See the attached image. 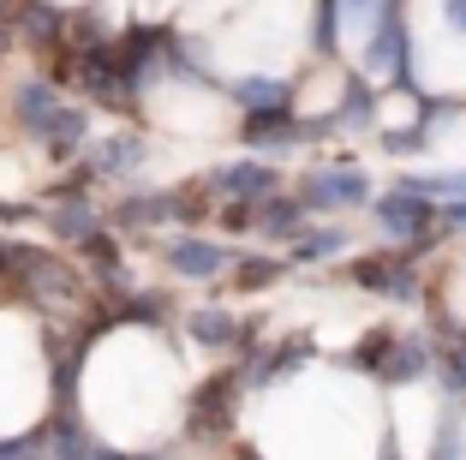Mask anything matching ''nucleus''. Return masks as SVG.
Segmentation results:
<instances>
[{"label": "nucleus", "instance_id": "nucleus-5", "mask_svg": "<svg viewBox=\"0 0 466 460\" xmlns=\"http://www.w3.org/2000/svg\"><path fill=\"white\" fill-rule=\"evenodd\" d=\"M353 275H359V287H370V293L419 299V275H412V263H400V258H365Z\"/></svg>", "mask_w": 466, "mask_h": 460}, {"label": "nucleus", "instance_id": "nucleus-12", "mask_svg": "<svg viewBox=\"0 0 466 460\" xmlns=\"http://www.w3.org/2000/svg\"><path fill=\"white\" fill-rule=\"evenodd\" d=\"M442 228H449V233H466V198H461V203H449V210H442Z\"/></svg>", "mask_w": 466, "mask_h": 460}, {"label": "nucleus", "instance_id": "nucleus-11", "mask_svg": "<svg viewBox=\"0 0 466 460\" xmlns=\"http://www.w3.org/2000/svg\"><path fill=\"white\" fill-rule=\"evenodd\" d=\"M192 335H198V341H228V335H233V323L209 312V317H192Z\"/></svg>", "mask_w": 466, "mask_h": 460}, {"label": "nucleus", "instance_id": "nucleus-3", "mask_svg": "<svg viewBox=\"0 0 466 460\" xmlns=\"http://www.w3.org/2000/svg\"><path fill=\"white\" fill-rule=\"evenodd\" d=\"M370 198V179L359 174V168H317L311 179H305V198L311 210H341V203H365Z\"/></svg>", "mask_w": 466, "mask_h": 460}, {"label": "nucleus", "instance_id": "nucleus-8", "mask_svg": "<svg viewBox=\"0 0 466 460\" xmlns=\"http://www.w3.org/2000/svg\"><path fill=\"white\" fill-rule=\"evenodd\" d=\"M137 156H144L137 138H114V144L96 149V174H126V162H137Z\"/></svg>", "mask_w": 466, "mask_h": 460}, {"label": "nucleus", "instance_id": "nucleus-6", "mask_svg": "<svg viewBox=\"0 0 466 460\" xmlns=\"http://www.w3.org/2000/svg\"><path fill=\"white\" fill-rule=\"evenodd\" d=\"M174 263H179V275H216L221 263H228V251L209 245V240H179L174 245Z\"/></svg>", "mask_w": 466, "mask_h": 460}, {"label": "nucleus", "instance_id": "nucleus-1", "mask_svg": "<svg viewBox=\"0 0 466 460\" xmlns=\"http://www.w3.org/2000/svg\"><path fill=\"white\" fill-rule=\"evenodd\" d=\"M18 108L30 114V132L36 138H48V149L55 156H66V149H78V138H84V114L78 108H60V102H48V90L42 84H25L18 90Z\"/></svg>", "mask_w": 466, "mask_h": 460}, {"label": "nucleus", "instance_id": "nucleus-14", "mask_svg": "<svg viewBox=\"0 0 466 460\" xmlns=\"http://www.w3.org/2000/svg\"><path fill=\"white\" fill-rule=\"evenodd\" d=\"M353 6H389V0H353Z\"/></svg>", "mask_w": 466, "mask_h": 460}, {"label": "nucleus", "instance_id": "nucleus-2", "mask_svg": "<svg viewBox=\"0 0 466 460\" xmlns=\"http://www.w3.org/2000/svg\"><path fill=\"white\" fill-rule=\"evenodd\" d=\"M437 216L442 210H431V198L419 186H400V191H389V198L377 203V228H383L389 240H419Z\"/></svg>", "mask_w": 466, "mask_h": 460}, {"label": "nucleus", "instance_id": "nucleus-13", "mask_svg": "<svg viewBox=\"0 0 466 460\" xmlns=\"http://www.w3.org/2000/svg\"><path fill=\"white\" fill-rule=\"evenodd\" d=\"M442 13H449L454 30H466V0H442Z\"/></svg>", "mask_w": 466, "mask_h": 460}, {"label": "nucleus", "instance_id": "nucleus-10", "mask_svg": "<svg viewBox=\"0 0 466 460\" xmlns=\"http://www.w3.org/2000/svg\"><path fill=\"white\" fill-rule=\"evenodd\" d=\"M341 233H305L299 240V258H329V251H341Z\"/></svg>", "mask_w": 466, "mask_h": 460}, {"label": "nucleus", "instance_id": "nucleus-9", "mask_svg": "<svg viewBox=\"0 0 466 460\" xmlns=\"http://www.w3.org/2000/svg\"><path fill=\"white\" fill-rule=\"evenodd\" d=\"M442 377H449L454 394H466V341H461L454 353H442Z\"/></svg>", "mask_w": 466, "mask_h": 460}, {"label": "nucleus", "instance_id": "nucleus-4", "mask_svg": "<svg viewBox=\"0 0 466 460\" xmlns=\"http://www.w3.org/2000/svg\"><path fill=\"white\" fill-rule=\"evenodd\" d=\"M400 60H407V30H400V13H395V6H383V25H377V36L365 42V72L395 78Z\"/></svg>", "mask_w": 466, "mask_h": 460}, {"label": "nucleus", "instance_id": "nucleus-7", "mask_svg": "<svg viewBox=\"0 0 466 460\" xmlns=\"http://www.w3.org/2000/svg\"><path fill=\"white\" fill-rule=\"evenodd\" d=\"M216 191H233V198H263V191H275V174H269V168H228V174H216Z\"/></svg>", "mask_w": 466, "mask_h": 460}]
</instances>
